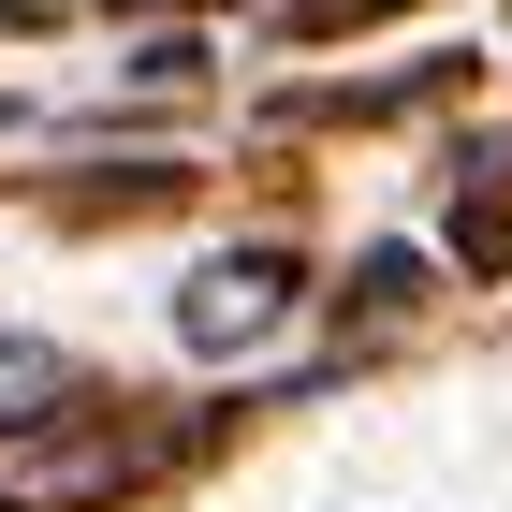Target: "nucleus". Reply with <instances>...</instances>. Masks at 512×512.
<instances>
[{
  "mask_svg": "<svg viewBox=\"0 0 512 512\" xmlns=\"http://www.w3.org/2000/svg\"><path fill=\"white\" fill-rule=\"evenodd\" d=\"M278 322H293V264H278V249H220V264H191V293H176V337H191V352H264Z\"/></svg>",
  "mask_w": 512,
  "mask_h": 512,
  "instance_id": "1",
  "label": "nucleus"
},
{
  "mask_svg": "<svg viewBox=\"0 0 512 512\" xmlns=\"http://www.w3.org/2000/svg\"><path fill=\"white\" fill-rule=\"evenodd\" d=\"M15 425H59V352L0 322V439H15Z\"/></svg>",
  "mask_w": 512,
  "mask_h": 512,
  "instance_id": "2",
  "label": "nucleus"
},
{
  "mask_svg": "<svg viewBox=\"0 0 512 512\" xmlns=\"http://www.w3.org/2000/svg\"><path fill=\"white\" fill-rule=\"evenodd\" d=\"M454 235H469L483 264L512 249V161H498V147H483V161H454Z\"/></svg>",
  "mask_w": 512,
  "mask_h": 512,
  "instance_id": "3",
  "label": "nucleus"
},
{
  "mask_svg": "<svg viewBox=\"0 0 512 512\" xmlns=\"http://www.w3.org/2000/svg\"><path fill=\"white\" fill-rule=\"evenodd\" d=\"M410 293H425V249H366V264H352V308L366 322H395Z\"/></svg>",
  "mask_w": 512,
  "mask_h": 512,
  "instance_id": "4",
  "label": "nucleus"
},
{
  "mask_svg": "<svg viewBox=\"0 0 512 512\" xmlns=\"http://www.w3.org/2000/svg\"><path fill=\"white\" fill-rule=\"evenodd\" d=\"M0 512H15V498H0Z\"/></svg>",
  "mask_w": 512,
  "mask_h": 512,
  "instance_id": "5",
  "label": "nucleus"
}]
</instances>
